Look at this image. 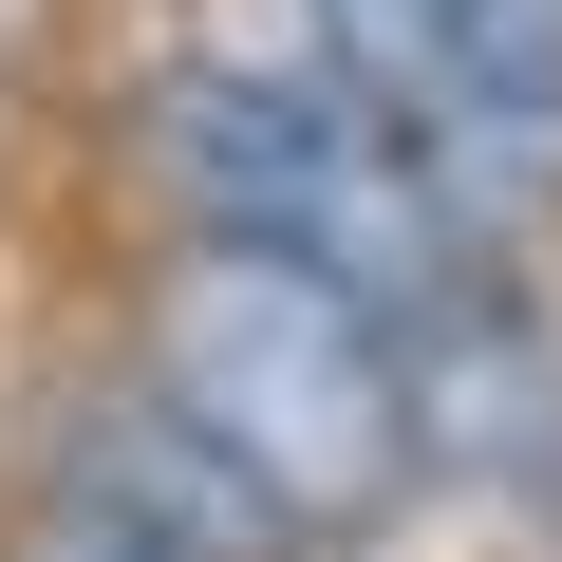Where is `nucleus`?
<instances>
[{"label": "nucleus", "mask_w": 562, "mask_h": 562, "mask_svg": "<svg viewBox=\"0 0 562 562\" xmlns=\"http://www.w3.org/2000/svg\"><path fill=\"white\" fill-rule=\"evenodd\" d=\"M150 375L281 487V506H319L338 543L394 506V487H431V413H413V319L394 301H357V281H319V262H281V244H188L169 262V301H150Z\"/></svg>", "instance_id": "1"}, {"label": "nucleus", "mask_w": 562, "mask_h": 562, "mask_svg": "<svg viewBox=\"0 0 562 562\" xmlns=\"http://www.w3.org/2000/svg\"><path fill=\"white\" fill-rule=\"evenodd\" d=\"M57 506L132 525V543H169V562H338V525L281 506V487H262L169 375H150V394H94V413L57 431Z\"/></svg>", "instance_id": "3"}, {"label": "nucleus", "mask_w": 562, "mask_h": 562, "mask_svg": "<svg viewBox=\"0 0 562 562\" xmlns=\"http://www.w3.org/2000/svg\"><path fill=\"white\" fill-rule=\"evenodd\" d=\"M150 132H169V188H188L225 244H281V262L357 281V301H394V319L487 244L357 76H225V57H188Z\"/></svg>", "instance_id": "2"}, {"label": "nucleus", "mask_w": 562, "mask_h": 562, "mask_svg": "<svg viewBox=\"0 0 562 562\" xmlns=\"http://www.w3.org/2000/svg\"><path fill=\"white\" fill-rule=\"evenodd\" d=\"M20 562H169V543H132V525H94V506H38V543Z\"/></svg>", "instance_id": "5"}, {"label": "nucleus", "mask_w": 562, "mask_h": 562, "mask_svg": "<svg viewBox=\"0 0 562 562\" xmlns=\"http://www.w3.org/2000/svg\"><path fill=\"white\" fill-rule=\"evenodd\" d=\"M450 38H469V94L525 150H562V0H450Z\"/></svg>", "instance_id": "4"}]
</instances>
